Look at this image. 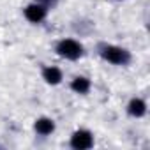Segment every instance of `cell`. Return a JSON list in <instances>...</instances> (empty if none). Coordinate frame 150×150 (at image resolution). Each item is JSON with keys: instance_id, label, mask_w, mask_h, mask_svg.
I'll use <instances>...</instances> for the list:
<instances>
[{"instance_id": "5", "label": "cell", "mask_w": 150, "mask_h": 150, "mask_svg": "<svg viewBox=\"0 0 150 150\" xmlns=\"http://www.w3.org/2000/svg\"><path fill=\"white\" fill-rule=\"evenodd\" d=\"M34 127H35V131H37L39 134L46 136V134H51V132L55 131V122H53L51 118L42 117V118H37V120H35Z\"/></svg>"}, {"instance_id": "7", "label": "cell", "mask_w": 150, "mask_h": 150, "mask_svg": "<svg viewBox=\"0 0 150 150\" xmlns=\"http://www.w3.org/2000/svg\"><path fill=\"white\" fill-rule=\"evenodd\" d=\"M71 88H72L74 92H78V94H87V92L90 90V80L85 78V76H78V78L72 80Z\"/></svg>"}, {"instance_id": "9", "label": "cell", "mask_w": 150, "mask_h": 150, "mask_svg": "<svg viewBox=\"0 0 150 150\" xmlns=\"http://www.w3.org/2000/svg\"><path fill=\"white\" fill-rule=\"evenodd\" d=\"M57 2H58V0H39V4H41V6H44L46 9L55 7V6H57Z\"/></svg>"}, {"instance_id": "2", "label": "cell", "mask_w": 150, "mask_h": 150, "mask_svg": "<svg viewBox=\"0 0 150 150\" xmlns=\"http://www.w3.org/2000/svg\"><path fill=\"white\" fill-rule=\"evenodd\" d=\"M57 53L69 60H78L83 55V46L74 39H64L57 44Z\"/></svg>"}, {"instance_id": "3", "label": "cell", "mask_w": 150, "mask_h": 150, "mask_svg": "<svg viewBox=\"0 0 150 150\" xmlns=\"http://www.w3.org/2000/svg\"><path fill=\"white\" fill-rule=\"evenodd\" d=\"M71 145H72V148H78V150L90 148L94 145V136L88 131H76L71 138Z\"/></svg>"}, {"instance_id": "6", "label": "cell", "mask_w": 150, "mask_h": 150, "mask_svg": "<svg viewBox=\"0 0 150 150\" xmlns=\"http://www.w3.org/2000/svg\"><path fill=\"white\" fill-rule=\"evenodd\" d=\"M42 78H44V81L50 83V85H58V83L62 81V72H60V69H57V67H46V69L42 71Z\"/></svg>"}, {"instance_id": "1", "label": "cell", "mask_w": 150, "mask_h": 150, "mask_svg": "<svg viewBox=\"0 0 150 150\" xmlns=\"http://www.w3.org/2000/svg\"><path fill=\"white\" fill-rule=\"evenodd\" d=\"M101 55L104 60H108L115 65H125L131 62V53L124 48H118V46H103Z\"/></svg>"}, {"instance_id": "4", "label": "cell", "mask_w": 150, "mask_h": 150, "mask_svg": "<svg viewBox=\"0 0 150 150\" xmlns=\"http://www.w3.org/2000/svg\"><path fill=\"white\" fill-rule=\"evenodd\" d=\"M46 13H48V9H46L44 6H41L39 2L30 4V6L25 9V16H27V20L32 21V23H39V21H42V20L46 18Z\"/></svg>"}, {"instance_id": "8", "label": "cell", "mask_w": 150, "mask_h": 150, "mask_svg": "<svg viewBox=\"0 0 150 150\" xmlns=\"http://www.w3.org/2000/svg\"><path fill=\"white\" fill-rule=\"evenodd\" d=\"M127 111H129V115H132V117H143V115L146 113V104H145L141 99H132V101L129 103Z\"/></svg>"}]
</instances>
